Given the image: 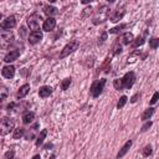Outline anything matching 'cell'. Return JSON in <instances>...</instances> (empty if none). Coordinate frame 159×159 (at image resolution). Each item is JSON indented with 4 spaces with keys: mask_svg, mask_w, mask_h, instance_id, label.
<instances>
[{
    "mask_svg": "<svg viewBox=\"0 0 159 159\" xmlns=\"http://www.w3.org/2000/svg\"><path fill=\"white\" fill-rule=\"evenodd\" d=\"M152 147L150 145H147V147H144V149H143V157H149L150 154H152Z\"/></svg>",
    "mask_w": 159,
    "mask_h": 159,
    "instance_id": "32",
    "label": "cell"
},
{
    "mask_svg": "<svg viewBox=\"0 0 159 159\" xmlns=\"http://www.w3.org/2000/svg\"><path fill=\"white\" fill-rule=\"evenodd\" d=\"M41 40H42V32L41 31H32L29 35V43H31V45H36Z\"/></svg>",
    "mask_w": 159,
    "mask_h": 159,
    "instance_id": "10",
    "label": "cell"
},
{
    "mask_svg": "<svg viewBox=\"0 0 159 159\" xmlns=\"http://www.w3.org/2000/svg\"><path fill=\"white\" fill-rule=\"evenodd\" d=\"M125 26H127L125 24H122V25H119L118 27H113V29H111V30H109V34H117V32H119L122 29H124Z\"/></svg>",
    "mask_w": 159,
    "mask_h": 159,
    "instance_id": "30",
    "label": "cell"
},
{
    "mask_svg": "<svg viewBox=\"0 0 159 159\" xmlns=\"http://www.w3.org/2000/svg\"><path fill=\"white\" fill-rule=\"evenodd\" d=\"M0 20H1V14H0Z\"/></svg>",
    "mask_w": 159,
    "mask_h": 159,
    "instance_id": "39",
    "label": "cell"
},
{
    "mask_svg": "<svg viewBox=\"0 0 159 159\" xmlns=\"http://www.w3.org/2000/svg\"><path fill=\"white\" fill-rule=\"evenodd\" d=\"M32 159H41V157H40V155H39V154H37V155H35V157H34V158H32Z\"/></svg>",
    "mask_w": 159,
    "mask_h": 159,
    "instance_id": "38",
    "label": "cell"
},
{
    "mask_svg": "<svg viewBox=\"0 0 159 159\" xmlns=\"http://www.w3.org/2000/svg\"><path fill=\"white\" fill-rule=\"evenodd\" d=\"M14 40V35L11 32H4L0 36V47L1 48H7L10 46V43Z\"/></svg>",
    "mask_w": 159,
    "mask_h": 159,
    "instance_id": "7",
    "label": "cell"
},
{
    "mask_svg": "<svg viewBox=\"0 0 159 159\" xmlns=\"http://www.w3.org/2000/svg\"><path fill=\"white\" fill-rule=\"evenodd\" d=\"M37 128H39V124L36 123V124H35L34 127H31V128L29 129V132H27V133H26V135H25L27 140H31V139H32V138L35 137V133H36V130H37Z\"/></svg>",
    "mask_w": 159,
    "mask_h": 159,
    "instance_id": "21",
    "label": "cell"
},
{
    "mask_svg": "<svg viewBox=\"0 0 159 159\" xmlns=\"http://www.w3.org/2000/svg\"><path fill=\"white\" fill-rule=\"evenodd\" d=\"M34 119H35V113H34V112L27 111V112H25L24 116H22V123H24V124H30Z\"/></svg>",
    "mask_w": 159,
    "mask_h": 159,
    "instance_id": "16",
    "label": "cell"
},
{
    "mask_svg": "<svg viewBox=\"0 0 159 159\" xmlns=\"http://www.w3.org/2000/svg\"><path fill=\"white\" fill-rule=\"evenodd\" d=\"M120 40H122L120 42H122L123 45H128L129 42L133 41V34H132V32H125V34L120 37Z\"/></svg>",
    "mask_w": 159,
    "mask_h": 159,
    "instance_id": "20",
    "label": "cell"
},
{
    "mask_svg": "<svg viewBox=\"0 0 159 159\" xmlns=\"http://www.w3.org/2000/svg\"><path fill=\"white\" fill-rule=\"evenodd\" d=\"M56 26V20L53 17H47L45 21H43V25H42V29L43 31H52Z\"/></svg>",
    "mask_w": 159,
    "mask_h": 159,
    "instance_id": "11",
    "label": "cell"
},
{
    "mask_svg": "<svg viewBox=\"0 0 159 159\" xmlns=\"http://www.w3.org/2000/svg\"><path fill=\"white\" fill-rule=\"evenodd\" d=\"M150 125H152V122H148V123H145V124L142 127V132H145V130H147V129H148Z\"/></svg>",
    "mask_w": 159,
    "mask_h": 159,
    "instance_id": "35",
    "label": "cell"
},
{
    "mask_svg": "<svg viewBox=\"0 0 159 159\" xmlns=\"http://www.w3.org/2000/svg\"><path fill=\"white\" fill-rule=\"evenodd\" d=\"M78 46H80V42H78L77 40L70 41V42L62 48V51H61V53H60V58H65V57H67L70 53H72L75 50H77Z\"/></svg>",
    "mask_w": 159,
    "mask_h": 159,
    "instance_id": "4",
    "label": "cell"
},
{
    "mask_svg": "<svg viewBox=\"0 0 159 159\" xmlns=\"http://www.w3.org/2000/svg\"><path fill=\"white\" fill-rule=\"evenodd\" d=\"M7 94H9L7 88H6L4 84H0V102H2V101L7 97Z\"/></svg>",
    "mask_w": 159,
    "mask_h": 159,
    "instance_id": "24",
    "label": "cell"
},
{
    "mask_svg": "<svg viewBox=\"0 0 159 159\" xmlns=\"http://www.w3.org/2000/svg\"><path fill=\"white\" fill-rule=\"evenodd\" d=\"M29 91H30V84L29 83H25V84H22L20 88H19V91H17V94H16V97L19 98V99H21V98H24L27 93H29Z\"/></svg>",
    "mask_w": 159,
    "mask_h": 159,
    "instance_id": "15",
    "label": "cell"
},
{
    "mask_svg": "<svg viewBox=\"0 0 159 159\" xmlns=\"http://www.w3.org/2000/svg\"><path fill=\"white\" fill-rule=\"evenodd\" d=\"M43 11H45L46 15H48V17H52L53 15H57V14H58L57 9H56L55 6H50V5H46V6L43 7Z\"/></svg>",
    "mask_w": 159,
    "mask_h": 159,
    "instance_id": "19",
    "label": "cell"
},
{
    "mask_svg": "<svg viewBox=\"0 0 159 159\" xmlns=\"http://www.w3.org/2000/svg\"><path fill=\"white\" fill-rule=\"evenodd\" d=\"M26 107H29V103L27 102H21V103H10V104H7V107H6V109H7V112L10 113V112H21V111H24V109H26Z\"/></svg>",
    "mask_w": 159,
    "mask_h": 159,
    "instance_id": "8",
    "label": "cell"
},
{
    "mask_svg": "<svg viewBox=\"0 0 159 159\" xmlns=\"http://www.w3.org/2000/svg\"><path fill=\"white\" fill-rule=\"evenodd\" d=\"M138 97H140V94H139V93H137V94H134V96L132 97V99H130V102H133V103H134V102H137V99H138Z\"/></svg>",
    "mask_w": 159,
    "mask_h": 159,
    "instance_id": "37",
    "label": "cell"
},
{
    "mask_svg": "<svg viewBox=\"0 0 159 159\" xmlns=\"http://www.w3.org/2000/svg\"><path fill=\"white\" fill-rule=\"evenodd\" d=\"M15 157V152L11 149V150H7L6 153H5V159H12Z\"/></svg>",
    "mask_w": 159,
    "mask_h": 159,
    "instance_id": "33",
    "label": "cell"
},
{
    "mask_svg": "<svg viewBox=\"0 0 159 159\" xmlns=\"http://www.w3.org/2000/svg\"><path fill=\"white\" fill-rule=\"evenodd\" d=\"M51 93H52V88L48 87V86H43V87H41L40 91H39V96H40L41 98H46V97H48Z\"/></svg>",
    "mask_w": 159,
    "mask_h": 159,
    "instance_id": "18",
    "label": "cell"
},
{
    "mask_svg": "<svg viewBox=\"0 0 159 159\" xmlns=\"http://www.w3.org/2000/svg\"><path fill=\"white\" fill-rule=\"evenodd\" d=\"M109 16H111V21H112V22H118V21L124 16V10L118 9V10H116V11H113L112 14H109Z\"/></svg>",
    "mask_w": 159,
    "mask_h": 159,
    "instance_id": "13",
    "label": "cell"
},
{
    "mask_svg": "<svg viewBox=\"0 0 159 159\" xmlns=\"http://www.w3.org/2000/svg\"><path fill=\"white\" fill-rule=\"evenodd\" d=\"M158 98H159V92H155V93L153 94V97H152V99H150V103H152V104H154V103H157V101H158Z\"/></svg>",
    "mask_w": 159,
    "mask_h": 159,
    "instance_id": "34",
    "label": "cell"
},
{
    "mask_svg": "<svg viewBox=\"0 0 159 159\" xmlns=\"http://www.w3.org/2000/svg\"><path fill=\"white\" fill-rule=\"evenodd\" d=\"M15 127V120L12 118L5 117L0 120V135H6L11 130H14Z\"/></svg>",
    "mask_w": 159,
    "mask_h": 159,
    "instance_id": "2",
    "label": "cell"
},
{
    "mask_svg": "<svg viewBox=\"0 0 159 159\" xmlns=\"http://www.w3.org/2000/svg\"><path fill=\"white\" fill-rule=\"evenodd\" d=\"M24 134H25V128H17V129H14L12 137H14V139H19V138H21Z\"/></svg>",
    "mask_w": 159,
    "mask_h": 159,
    "instance_id": "25",
    "label": "cell"
},
{
    "mask_svg": "<svg viewBox=\"0 0 159 159\" xmlns=\"http://www.w3.org/2000/svg\"><path fill=\"white\" fill-rule=\"evenodd\" d=\"M104 84H106V80H104V78H102V80H99V81H96V82L92 84V87H91V93H92V96H93L94 98L101 94V92H102Z\"/></svg>",
    "mask_w": 159,
    "mask_h": 159,
    "instance_id": "6",
    "label": "cell"
},
{
    "mask_svg": "<svg viewBox=\"0 0 159 159\" xmlns=\"http://www.w3.org/2000/svg\"><path fill=\"white\" fill-rule=\"evenodd\" d=\"M132 143H133L132 140H128V142L122 147V149H120V150L118 152V154H117V158H118V159H119V158H122V157H124V155L127 154V152H128V150H129V148L132 147Z\"/></svg>",
    "mask_w": 159,
    "mask_h": 159,
    "instance_id": "17",
    "label": "cell"
},
{
    "mask_svg": "<svg viewBox=\"0 0 159 159\" xmlns=\"http://www.w3.org/2000/svg\"><path fill=\"white\" fill-rule=\"evenodd\" d=\"M149 46H150L152 48H157V47L159 46V39H157V37L150 39V40H149Z\"/></svg>",
    "mask_w": 159,
    "mask_h": 159,
    "instance_id": "27",
    "label": "cell"
},
{
    "mask_svg": "<svg viewBox=\"0 0 159 159\" xmlns=\"http://www.w3.org/2000/svg\"><path fill=\"white\" fill-rule=\"evenodd\" d=\"M1 73L5 78H12L15 75V67L14 66H5V67H2Z\"/></svg>",
    "mask_w": 159,
    "mask_h": 159,
    "instance_id": "12",
    "label": "cell"
},
{
    "mask_svg": "<svg viewBox=\"0 0 159 159\" xmlns=\"http://www.w3.org/2000/svg\"><path fill=\"white\" fill-rule=\"evenodd\" d=\"M154 114V108H148V109H145L144 111V113L142 114V120H147V119H149Z\"/></svg>",
    "mask_w": 159,
    "mask_h": 159,
    "instance_id": "23",
    "label": "cell"
},
{
    "mask_svg": "<svg viewBox=\"0 0 159 159\" xmlns=\"http://www.w3.org/2000/svg\"><path fill=\"white\" fill-rule=\"evenodd\" d=\"M143 43H144V37H138V39L133 42L132 46H133V47H138V46H142Z\"/></svg>",
    "mask_w": 159,
    "mask_h": 159,
    "instance_id": "31",
    "label": "cell"
},
{
    "mask_svg": "<svg viewBox=\"0 0 159 159\" xmlns=\"http://www.w3.org/2000/svg\"><path fill=\"white\" fill-rule=\"evenodd\" d=\"M16 26V20H15V16H9V17H6L2 22H1V25H0V29L1 30H10V29H12V27H15Z\"/></svg>",
    "mask_w": 159,
    "mask_h": 159,
    "instance_id": "9",
    "label": "cell"
},
{
    "mask_svg": "<svg viewBox=\"0 0 159 159\" xmlns=\"http://www.w3.org/2000/svg\"><path fill=\"white\" fill-rule=\"evenodd\" d=\"M127 96H122L120 98H119V101H118V103H117V108L119 109V108H123L124 106H125V103H127Z\"/></svg>",
    "mask_w": 159,
    "mask_h": 159,
    "instance_id": "26",
    "label": "cell"
},
{
    "mask_svg": "<svg viewBox=\"0 0 159 159\" xmlns=\"http://www.w3.org/2000/svg\"><path fill=\"white\" fill-rule=\"evenodd\" d=\"M41 15L37 14V12H34L31 14L29 17H27V26L30 27V30H34V31H37L40 29V24H41Z\"/></svg>",
    "mask_w": 159,
    "mask_h": 159,
    "instance_id": "3",
    "label": "cell"
},
{
    "mask_svg": "<svg viewBox=\"0 0 159 159\" xmlns=\"http://www.w3.org/2000/svg\"><path fill=\"white\" fill-rule=\"evenodd\" d=\"M135 60H139V52H138V51H134L133 53L129 55V57H128V62H134Z\"/></svg>",
    "mask_w": 159,
    "mask_h": 159,
    "instance_id": "28",
    "label": "cell"
},
{
    "mask_svg": "<svg viewBox=\"0 0 159 159\" xmlns=\"http://www.w3.org/2000/svg\"><path fill=\"white\" fill-rule=\"evenodd\" d=\"M70 84H71V78H65L62 81V83H61V88L65 91V89H67L70 87Z\"/></svg>",
    "mask_w": 159,
    "mask_h": 159,
    "instance_id": "29",
    "label": "cell"
},
{
    "mask_svg": "<svg viewBox=\"0 0 159 159\" xmlns=\"http://www.w3.org/2000/svg\"><path fill=\"white\" fill-rule=\"evenodd\" d=\"M134 81H135L134 73H133V72H128V73L124 75L123 78H120V80H114V81H113V86H114V88L118 89V91H119V89H123V88L129 89V88L133 86Z\"/></svg>",
    "mask_w": 159,
    "mask_h": 159,
    "instance_id": "1",
    "label": "cell"
},
{
    "mask_svg": "<svg viewBox=\"0 0 159 159\" xmlns=\"http://www.w3.org/2000/svg\"><path fill=\"white\" fill-rule=\"evenodd\" d=\"M107 39V32H103L102 34V36H101V40L98 41V43H102V42H104V40Z\"/></svg>",
    "mask_w": 159,
    "mask_h": 159,
    "instance_id": "36",
    "label": "cell"
},
{
    "mask_svg": "<svg viewBox=\"0 0 159 159\" xmlns=\"http://www.w3.org/2000/svg\"><path fill=\"white\" fill-rule=\"evenodd\" d=\"M19 56H20V51H19V50H12V51H10V52L4 57V61H5V62H12V61L17 60Z\"/></svg>",
    "mask_w": 159,
    "mask_h": 159,
    "instance_id": "14",
    "label": "cell"
},
{
    "mask_svg": "<svg viewBox=\"0 0 159 159\" xmlns=\"http://www.w3.org/2000/svg\"><path fill=\"white\" fill-rule=\"evenodd\" d=\"M46 135H47V130L46 129H42L41 130V133L39 134V137H37V139H36V145L37 147H40L42 143H43V140H45V138H46Z\"/></svg>",
    "mask_w": 159,
    "mask_h": 159,
    "instance_id": "22",
    "label": "cell"
},
{
    "mask_svg": "<svg viewBox=\"0 0 159 159\" xmlns=\"http://www.w3.org/2000/svg\"><path fill=\"white\" fill-rule=\"evenodd\" d=\"M99 11L97 12V15L94 16V19H93V24L94 25H97V24H99V22H103L104 20H107L108 19V16H109V9H108V6H102L101 9H98Z\"/></svg>",
    "mask_w": 159,
    "mask_h": 159,
    "instance_id": "5",
    "label": "cell"
}]
</instances>
